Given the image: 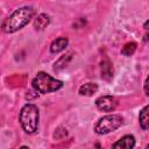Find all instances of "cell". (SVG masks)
Returning a JSON list of instances; mask_svg holds the SVG:
<instances>
[{
    "label": "cell",
    "mask_w": 149,
    "mask_h": 149,
    "mask_svg": "<svg viewBox=\"0 0 149 149\" xmlns=\"http://www.w3.org/2000/svg\"><path fill=\"white\" fill-rule=\"evenodd\" d=\"M34 10L30 7H21L16 9L2 24L5 33H14L24 27L33 17Z\"/></svg>",
    "instance_id": "obj_1"
},
{
    "label": "cell",
    "mask_w": 149,
    "mask_h": 149,
    "mask_svg": "<svg viewBox=\"0 0 149 149\" xmlns=\"http://www.w3.org/2000/svg\"><path fill=\"white\" fill-rule=\"evenodd\" d=\"M20 123L26 133H34L38 125V109L33 104H27L22 107L20 112Z\"/></svg>",
    "instance_id": "obj_2"
},
{
    "label": "cell",
    "mask_w": 149,
    "mask_h": 149,
    "mask_svg": "<svg viewBox=\"0 0 149 149\" xmlns=\"http://www.w3.org/2000/svg\"><path fill=\"white\" fill-rule=\"evenodd\" d=\"M63 86L61 80H57L45 72H38L33 79V87L40 93H49L59 90Z\"/></svg>",
    "instance_id": "obj_3"
},
{
    "label": "cell",
    "mask_w": 149,
    "mask_h": 149,
    "mask_svg": "<svg viewBox=\"0 0 149 149\" xmlns=\"http://www.w3.org/2000/svg\"><path fill=\"white\" fill-rule=\"evenodd\" d=\"M123 122V119L118 115V114H109V115H106L104 118H101L95 127H94V130L97 134H107L109 132H113L115 130L116 128H119Z\"/></svg>",
    "instance_id": "obj_4"
},
{
    "label": "cell",
    "mask_w": 149,
    "mask_h": 149,
    "mask_svg": "<svg viewBox=\"0 0 149 149\" xmlns=\"http://www.w3.org/2000/svg\"><path fill=\"white\" fill-rule=\"evenodd\" d=\"M95 105L98 109L102 112H112L115 109L118 105V100L112 95H102L95 100Z\"/></svg>",
    "instance_id": "obj_5"
},
{
    "label": "cell",
    "mask_w": 149,
    "mask_h": 149,
    "mask_svg": "<svg viewBox=\"0 0 149 149\" xmlns=\"http://www.w3.org/2000/svg\"><path fill=\"white\" fill-rule=\"evenodd\" d=\"M135 146V139L133 135H125L119 141H116L112 149H133Z\"/></svg>",
    "instance_id": "obj_6"
},
{
    "label": "cell",
    "mask_w": 149,
    "mask_h": 149,
    "mask_svg": "<svg viewBox=\"0 0 149 149\" xmlns=\"http://www.w3.org/2000/svg\"><path fill=\"white\" fill-rule=\"evenodd\" d=\"M100 70H101V78L105 80H111L113 77V66L112 63L108 59H104L100 64Z\"/></svg>",
    "instance_id": "obj_7"
},
{
    "label": "cell",
    "mask_w": 149,
    "mask_h": 149,
    "mask_svg": "<svg viewBox=\"0 0 149 149\" xmlns=\"http://www.w3.org/2000/svg\"><path fill=\"white\" fill-rule=\"evenodd\" d=\"M68 43H69V41L66 37H58L51 43L50 50H51V52H59L66 48Z\"/></svg>",
    "instance_id": "obj_8"
},
{
    "label": "cell",
    "mask_w": 149,
    "mask_h": 149,
    "mask_svg": "<svg viewBox=\"0 0 149 149\" xmlns=\"http://www.w3.org/2000/svg\"><path fill=\"white\" fill-rule=\"evenodd\" d=\"M139 120L142 129H149V105L142 108L139 115Z\"/></svg>",
    "instance_id": "obj_9"
},
{
    "label": "cell",
    "mask_w": 149,
    "mask_h": 149,
    "mask_svg": "<svg viewBox=\"0 0 149 149\" xmlns=\"http://www.w3.org/2000/svg\"><path fill=\"white\" fill-rule=\"evenodd\" d=\"M98 91V85L94 83H86L79 88V94L81 95H92Z\"/></svg>",
    "instance_id": "obj_10"
},
{
    "label": "cell",
    "mask_w": 149,
    "mask_h": 149,
    "mask_svg": "<svg viewBox=\"0 0 149 149\" xmlns=\"http://www.w3.org/2000/svg\"><path fill=\"white\" fill-rule=\"evenodd\" d=\"M49 16L47 15V14H40L36 19H35V21H34V28H36V29H38V30H41V29H44L48 24H49Z\"/></svg>",
    "instance_id": "obj_11"
},
{
    "label": "cell",
    "mask_w": 149,
    "mask_h": 149,
    "mask_svg": "<svg viewBox=\"0 0 149 149\" xmlns=\"http://www.w3.org/2000/svg\"><path fill=\"white\" fill-rule=\"evenodd\" d=\"M72 55V52H69V54H66V55H64V56H62L56 63H55V70H61V69H63L64 66H66V64L70 62V59H71V56Z\"/></svg>",
    "instance_id": "obj_12"
},
{
    "label": "cell",
    "mask_w": 149,
    "mask_h": 149,
    "mask_svg": "<svg viewBox=\"0 0 149 149\" xmlns=\"http://www.w3.org/2000/svg\"><path fill=\"white\" fill-rule=\"evenodd\" d=\"M136 43L135 42H128L123 45V48L121 49V54L125 55V56H132L135 50H136Z\"/></svg>",
    "instance_id": "obj_13"
},
{
    "label": "cell",
    "mask_w": 149,
    "mask_h": 149,
    "mask_svg": "<svg viewBox=\"0 0 149 149\" xmlns=\"http://www.w3.org/2000/svg\"><path fill=\"white\" fill-rule=\"evenodd\" d=\"M144 92H146V94L149 97V76L147 77L146 83H144Z\"/></svg>",
    "instance_id": "obj_14"
},
{
    "label": "cell",
    "mask_w": 149,
    "mask_h": 149,
    "mask_svg": "<svg viewBox=\"0 0 149 149\" xmlns=\"http://www.w3.org/2000/svg\"><path fill=\"white\" fill-rule=\"evenodd\" d=\"M144 28H146L147 30H149V20H148V21L144 23Z\"/></svg>",
    "instance_id": "obj_15"
},
{
    "label": "cell",
    "mask_w": 149,
    "mask_h": 149,
    "mask_svg": "<svg viewBox=\"0 0 149 149\" xmlns=\"http://www.w3.org/2000/svg\"><path fill=\"white\" fill-rule=\"evenodd\" d=\"M95 149H101V147H100V144H99V143H97V144H95Z\"/></svg>",
    "instance_id": "obj_16"
},
{
    "label": "cell",
    "mask_w": 149,
    "mask_h": 149,
    "mask_svg": "<svg viewBox=\"0 0 149 149\" xmlns=\"http://www.w3.org/2000/svg\"><path fill=\"white\" fill-rule=\"evenodd\" d=\"M19 149H29V148H28V147H26V146H22V147H20Z\"/></svg>",
    "instance_id": "obj_17"
},
{
    "label": "cell",
    "mask_w": 149,
    "mask_h": 149,
    "mask_svg": "<svg viewBox=\"0 0 149 149\" xmlns=\"http://www.w3.org/2000/svg\"><path fill=\"white\" fill-rule=\"evenodd\" d=\"M147 149H149V144H148V147H147Z\"/></svg>",
    "instance_id": "obj_18"
}]
</instances>
